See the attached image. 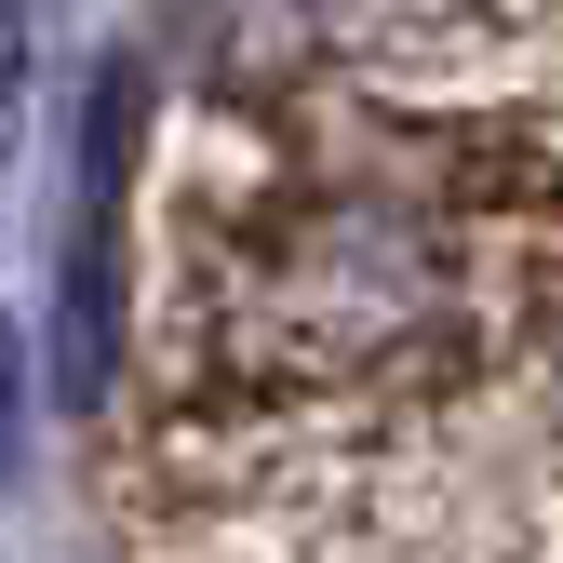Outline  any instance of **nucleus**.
Returning <instances> with one entry per match:
<instances>
[{
    "instance_id": "obj_1",
    "label": "nucleus",
    "mask_w": 563,
    "mask_h": 563,
    "mask_svg": "<svg viewBox=\"0 0 563 563\" xmlns=\"http://www.w3.org/2000/svg\"><path fill=\"white\" fill-rule=\"evenodd\" d=\"M14 81H27V14L0 0V134H14Z\"/></svg>"
},
{
    "instance_id": "obj_2",
    "label": "nucleus",
    "mask_w": 563,
    "mask_h": 563,
    "mask_svg": "<svg viewBox=\"0 0 563 563\" xmlns=\"http://www.w3.org/2000/svg\"><path fill=\"white\" fill-rule=\"evenodd\" d=\"M14 389L27 376H14V322H0V470H14Z\"/></svg>"
}]
</instances>
